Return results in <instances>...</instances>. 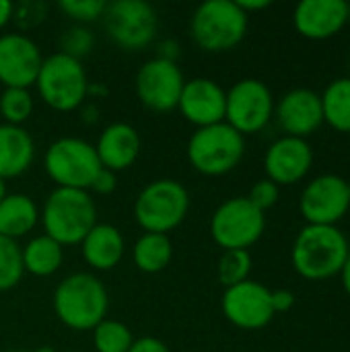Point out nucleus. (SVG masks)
I'll use <instances>...</instances> for the list:
<instances>
[{"mask_svg": "<svg viewBox=\"0 0 350 352\" xmlns=\"http://www.w3.org/2000/svg\"><path fill=\"white\" fill-rule=\"evenodd\" d=\"M347 184H349V196H350V182H347Z\"/></svg>", "mask_w": 350, "mask_h": 352, "instance_id": "49530a36", "label": "nucleus"}, {"mask_svg": "<svg viewBox=\"0 0 350 352\" xmlns=\"http://www.w3.org/2000/svg\"><path fill=\"white\" fill-rule=\"evenodd\" d=\"M250 270H252V256L248 250H229L221 256V260L217 264L219 280L227 289L248 280Z\"/></svg>", "mask_w": 350, "mask_h": 352, "instance_id": "c756f323", "label": "nucleus"}, {"mask_svg": "<svg viewBox=\"0 0 350 352\" xmlns=\"http://www.w3.org/2000/svg\"><path fill=\"white\" fill-rule=\"evenodd\" d=\"M52 303L54 314L66 328L85 332L93 330L105 320L109 295L105 285L95 274L74 272L56 287Z\"/></svg>", "mask_w": 350, "mask_h": 352, "instance_id": "f257e3e1", "label": "nucleus"}, {"mask_svg": "<svg viewBox=\"0 0 350 352\" xmlns=\"http://www.w3.org/2000/svg\"><path fill=\"white\" fill-rule=\"evenodd\" d=\"M245 140L227 122L198 128L188 142V161L202 175H225L243 157Z\"/></svg>", "mask_w": 350, "mask_h": 352, "instance_id": "0eeeda50", "label": "nucleus"}, {"mask_svg": "<svg viewBox=\"0 0 350 352\" xmlns=\"http://www.w3.org/2000/svg\"><path fill=\"white\" fill-rule=\"evenodd\" d=\"M109 95V89L105 87V85H99V82H89V87H87V97H91V99H105Z\"/></svg>", "mask_w": 350, "mask_h": 352, "instance_id": "a19ab883", "label": "nucleus"}, {"mask_svg": "<svg viewBox=\"0 0 350 352\" xmlns=\"http://www.w3.org/2000/svg\"><path fill=\"white\" fill-rule=\"evenodd\" d=\"M311 161V148L303 138L285 136L270 144L264 157V167L270 182L276 186H289L307 175Z\"/></svg>", "mask_w": 350, "mask_h": 352, "instance_id": "f3484780", "label": "nucleus"}, {"mask_svg": "<svg viewBox=\"0 0 350 352\" xmlns=\"http://www.w3.org/2000/svg\"><path fill=\"white\" fill-rule=\"evenodd\" d=\"M134 344L130 328L116 320H103L93 328V346L97 352H128Z\"/></svg>", "mask_w": 350, "mask_h": 352, "instance_id": "bb28decb", "label": "nucleus"}, {"mask_svg": "<svg viewBox=\"0 0 350 352\" xmlns=\"http://www.w3.org/2000/svg\"><path fill=\"white\" fill-rule=\"evenodd\" d=\"M35 352H56V351H54V349H50V346H39Z\"/></svg>", "mask_w": 350, "mask_h": 352, "instance_id": "a18cd8bd", "label": "nucleus"}, {"mask_svg": "<svg viewBox=\"0 0 350 352\" xmlns=\"http://www.w3.org/2000/svg\"><path fill=\"white\" fill-rule=\"evenodd\" d=\"M350 6L344 0H301L295 8V27L309 39L336 35L349 21Z\"/></svg>", "mask_w": 350, "mask_h": 352, "instance_id": "a211bd4d", "label": "nucleus"}, {"mask_svg": "<svg viewBox=\"0 0 350 352\" xmlns=\"http://www.w3.org/2000/svg\"><path fill=\"white\" fill-rule=\"evenodd\" d=\"M33 113V97L29 89H4L0 95V116L10 126L25 124Z\"/></svg>", "mask_w": 350, "mask_h": 352, "instance_id": "c85d7f7f", "label": "nucleus"}, {"mask_svg": "<svg viewBox=\"0 0 350 352\" xmlns=\"http://www.w3.org/2000/svg\"><path fill=\"white\" fill-rule=\"evenodd\" d=\"M99 163L109 171H124L134 165L140 155V136L134 126L126 122H113L99 134L95 144Z\"/></svg>", "mask_w": 350, "mask_h": 352, "instance_id": "aec40b11", "label": "nucleus"}, {"mask_svg": "<svg viewBox=\"0 0 350 352\" xmlns=\"http://www.w3.org/2000/svg\"><path fill=\"white\" fill-rule=\"evenodd\" d=\"M80 250H83L85 262L93 270L107 272V270H113L122 262L126 241H124V235L113 225L97 223L89 231V235L83 239Z\"/></svg>", "mask_w": 350, "mask_h": 352, "instance_id": "412c9836", "label": "nucleus"}, {"mask_svg": "<svg viewBox=\"0 0 350 352\" xmlns=\"http://www.w3.org/2000/svg\"><path fill=\"white\" fill-rule=\"evenodd\" d=\"M264 227V212L241 196L223 202L210 219V235L225 252L248 250L262 237Z\"/></svg>", "mask_w": 350, "mask_h": 352, "instance_id": "9d476101", "label": "nucleus"}, {"mask_svg": "<svg viewBox=\"0 0 350 352\" xmlns=\"http://www.w3.org/2000/svg\"><path fill=\"white\" fill-rule=\"evenodd\" d=\"M25 274L23 256L17 241L0 235V293L14 289Z\"/></svg>", "mask_w": 350, "mask_h": 352, "instance_id": "cd10ccee", "label": "nucleus"}, {"mask_svg": "<svg viewBox=\"0 0 350 352\" xmlns=\"http://www.w3.org/2000/svg\"><path fill=\"white\" fill-rule=\"evenodd\" d=\"M274 103L270 89L258 78H243L227 93L225 122L241 136L260 132L272 118Z\"/></svg>", "mask_w": 350, "mask_h": 352, "instance_id": "9b49d317", "label": "nucleus"}, {"mask_svg": "<svg viewBox=\"0 0 350 352\" xmlns=\"http://www.w3.org/2000/svg\"><path fill=\"white\" fill-rule=\"evenodd\" d=\"M93 43H95L93 33L85 25H72L60 37V50H62V54H66V56H70L74 60H80L83 56L91 54Z\"/></svg>", "mask_w": 350, "mask_h": 352, "instance_id": "7c9ffc66", "label": "nucleus"}, {"mask_svg": "<svg viewBox=\"0 0 350 352\" xmlns=\"http://www.w3.org/2000/svg\"><path fill=\"white\" fill-rule=\"evenodd\" d=\"M190 208L188 190L175 179H155L134 200V219L144 233L169 235L177 229Z\"/></svg>", "mask_w": 350, "mask_h": 352, "instance_id": "39448f33", "label": "nucleus"}, {"mask_svg": "<svg viewBox=\"0 0 350 352\" xmlns=\"http://www.w3.org/2000/svg\"><path fill=\"white\" fill-rule=\"evenodd\" d=\"M349 134H350V132H349Z\"/></svg>", "mask_w": 350, "mask_h": 352, "instance_id": "de8ad7c7", "label": "nucleus"}, {"mask_svg": "<svg viewBox=\"0 0 350 352\" xmlns=\"http://www.w3.org/2000/svg\"><path fill=\"white\" fill-rule=\"evenodd\" d=\"M43 169L58 188L89 190L101 169L97 151L83 138H58L43 155Z\"/></svg>", "mask_w": 350, "mask_h": 352, "instance_id": "6e6552de", "label": "nucleus"}, {"mask_svg": "<svg viewBox=\"0 0 350 352\" xmlns=\"http://www.w3.org/2000/svg\"><path fill=\"white\" fill-rule=\"evenodd\" d=\"M41 62L39 45L29 35H0V82L6 89H29L35 85Z\"/></svg>", "mask_w": 350, "mask_h": 352, "instance_id": "4468645a", "label": "nucleus"}, {"mask_svg": "<svg viewBox=\"0 0 350 352\" xmlns=\"http://www.w3.org/2000/svg\"><path fill=\"white\" fill-rule=\"evenodd\" d=\"M235 4L248 14V12H252V10L268 8V6H270V0H235Z\"/></svg>", "mask_w": 350, "mask_h": 352, "instance_id": "ea45409f", "label": "nucleus"}, {"mask_svg": "<svg viewBox=\"0 0 350 352\" xmlns=\"http://www.w3.org/2000/svg\"><path fill=\"white\" fill-rule=\"evenodd\" d=\"M23 268L33 276H52L60 270L64 262V248L47 235L33 237L25 248H21Z\"/></svg>", "mask_w": 350, "mask_h": 352, "instance_id": "b1692460", "label": "nucleus"}, {"mask_svg": "<svg viewBox=\"0 0 350 352\" xmlns=\"http://www.w3.org/2000/svg\"><path fill=\"white\" fill-rule=\"evenodd\" d=\"M184 74L175 62H167L161 58H153L140 66L136 72V95L146 109L153 111H171L177 109L182 91H184Z\"/></svg>", "mask_w": 350, "mask_h": 352, "instance_id": "f8f14e48", "label": "nucleus"}, {"mask_svg": "<svg viewBox=\"0 0 350 352\" xmlns=\"http://www.w3.org/2000/svg\"><path fill=\"white\" fill-rule=\"evenodd\" d=\"M173 245L169 235L161 233H144L134 243V264L138 270L146 274H157L165 270L171 262Z\"/></svg>", "mask_w": 350, "mask_h": 352, "instance_id": "393cba45", "label": "nucleus"}, {"mask_svg": "<svg viewBox=\"0 0 350 352\" xmlns=\"http://www.w3.org/2000/svg\"><path fill=\"white\" fill-rule=\"evenodd\" d=\"M324 120L340 132H350V78H338L328 85L322 97Z\"/></svg>", "mask_w": 350, "mask_h": 352, "instance_id": "a878e982", "label": "nucleus"}, {"mask_svg": "<svg viewBox=\"0 0 350 352\" xmlns=\"http://www.w3.org/2000/svg\"><path fill=\"white\" fill-rule=\"evenodd\" d=\"M116 186H118V179H116V173L113 171H109V169H99V173L95 175V179H93V184H91V188L89 190H93L95 194H99V196H107V194H111L113 190H116Z\"/></svg>", "mask_w": 350, "mask_h": 352, "instance_id": "f704fd0d", "label": "nucleus"}, {"mask_svg": "<svg viewBox=\"0 0 350 352\" xmlns=\"http://www.w3.org/2000/svg\"><path fill=\"white\" fill-rule=\"evenodd\" d=\"M105 31L126 52L144 50L157 35L159 19L144 0H116L103 12Z\"/></svg>", "mask_w": 350, "mask_h": 352, "instance_id": "1a4fd4ad", "label": "nucleus"}, {"mask_svg": "<svg viewBox=\"0 0 350 352\" xmlns=\"http://www.w3.org/2000/svg\"><path fill=\"white\" fill-rule=\"evenodd\" d=\"M281 128L295 138H303L320 128L324 122L322 97L309 89L289 91L276 107Z\"/></svg>", "mask_w": 350, "mask_h": 352, "instance_id": "6ab92c4d", "label": "nucleus"}, {"mask_svg": "<svg viewBox=\"0 0 350 352\" xmlns=\"http://www.w3.org/2000/svg\"><path fill=\"white\" fill-rule=\"evenodd\" d=\"M350 206L349 184L338 175L316 177L301 194V214L309 225H330L338 223Z\"/></svg>", "mask_w": 350, "mask_h": 352, "instance_id": "2eb2a0df", "label": "nucleus"}, {"mask_svg": "<svg viewBox=\"0 0 350 352\" xmlns=\"http://www.w3.org/2000/svg\"><path fill=\"white\" fill-rule=\"evenodd\" d=\"M6 198V184H4V179H0V202Z\"/></svg>", "mask_w": 350, "mask_h": 352, "instance_id": "c03bdc74", "label": "nucleus"}, {"mask_svg": "<svg viewBox=\"0 0 350 352\" xmlns=\"http://www.w3.org/2000/svg\"><path fill=\"white\" fill-rule=\"evenodd\" d=\"M248 200L258 208V210H268L276 204L278 200V186L270 179H260L258 184H254Z\"/></svg>", "mask_w": 350, "mask_h": 352, "instance_id": "72a5a7b5", "label": "nucleus"}, {"mask_svg": "<svg viewBox=\"0 0 350 352\" xmlns=\"http://www.w3.org/2000/svg\"><path fill=\"white\" fill-rule=\"evenodd\" d=\"M35 157L31 134L23 126L0 124V179L23 175Z\"/></svg>", "mask_w": 350, "mask_h": 352, "instance_id": "4be33fe9", "label": "nucleus"}, {"mask_svg": "<svg viewBox=\"0 0 350 352\" xmlns=\"http://www.w3.org/2000/svg\"><path fill=\"white\" fill-rule=\"evenodd\" d=\"M293 305H295V295L291 291L281 289V291H274L272 293V309H274V314H285Z\"/></svg>", "mask_w": 350, "mask_h": 352, "instance_id": "e433bc0d", "label": "nucleus"}, {"mask_svg": "<svg viewBox=\"0 0 350 352\" xmlns=\"http://www.w3.org/2000/svg\"><path fill=\"white\" fill-rule=\"evenodd\" d=\"M78 109H80V122H83V124L93 126V124H97V122H99L101 111H99V107H97L95 103H87V101H85Z\"/></svg>", "mask_w": 350, "mask_h": 352, "instance_id": "58836bf2", "label": "nucleus"}, {"mask_svg": "<svg viewBox=\"0 0 350 352\" xmlns=\"http://www.w3.org/2000/svg\"><path fill=\"white\" fill-rule=\"evenodd\" d=\"M58 6L66 16L76 21V25H85V23H93L99 16H103L107 2H103V0H60Z\"/></svg>", "mask_w": 350, "mask_h": 352, "instance_id": "2f4dec72", "label": "nucleus"}, {"mask_svg": "<svg viewBox=\"0 0 350 352\" xmlns=\"http://www.w3.org/2000/svg\"><path fill=\"white\" fill-rule=\"evenodd\" d=\"M45 8L47 6L43 2H21L19 6H14L12 19L23 31H27L31 27H37L45 19Z\"/></svg>", "mask_w": 350, "mask_h": 352, "instance_id": "473e14b6", "label": "nucleus"}, {"mask_svg": "<svg viewBox=\"0 0 350 352\" xmlns=\"http://www.w3.org/2000/svg\"><path fill=\"white\" fill-rule=\"evenodd\" d=\"M12 10H14V4H12V2L0 0V29L12 19Z\"/></svg>", "mask_w": 350, "mask_h": 352, "instance_id": "79ce46f5", "label": "nucleus"}, {"mask_svg": "<svg viewBox=\"0 0 350 352\" xmlns=\"http://www.w3.org/2000/svg\"><path fill=\"white\" fill-rule=\"evenodd\" d=\"M157 52H159V56H157V58L167 60V62H175V64H177V58H179V45H177V41H175V39H165V41H161Z\"/></svg>", "mask_w": 350, "mask_h": 352, "instance_id": "4c0bfd02", "label": "nucleus"}, {"mask_svg": "<svg viewBox=\"0 0 350 352\" xmlns=\"http://www.w3.org/2000/svg\"><path fill=\"white\" fill-rule=\"evenodd\" d=\"M39 208L27 194H6L0 202V235L17 241L35 229Z\"/></svg>", "mask_w": 350, "mask_h": 352, "instance_id": "5701e85b", "label": "nucleus"}, {"mask_svg": "<svg viewBox=\"0 0 350 352\" xmlns=\"http://www.w3.org/2000/svg\"><path fill=\"white\" fill-rule=\"evenodd\" d=\"M225 107H227V93L219 82L212 78H192L186 80L177 109L184 113V118L198 126H215L225 122Z\"/></svg>", "mask_w": 350, "mask_h": 352, "instance_id": "dca6fc26", "label": "nucleus"}, {"mask_svg": "<svg viewBox=\"0 0 350 352\" xmlns=\"http://www.w3.org/2000/svg\"><path fill=\"white\" fill-rule=\"evenodd\" d=\"M128 352H171L167 349V344L159 338H153V336H144V338H138L134 340V344L130 346Z\"/></svg>", "mask_w": 350, "mask_h": 352, "instance_id": "c9c22d12", "label": "nucleus"}, {"mask_svg": "<svg viewBox=\"0 0 350 352\" xmlns=\"http://www.w3.org/2000/svg\"><path fill=\"white\" fill-rule=\"evenodd\" d=\"M223 314L241 330H260L274 318L272 291L254 280L229 287L223 295Z\"/></svg>", "mask_w": 350, "mask_h": 352, "instance_id": "ddd939ff", "label": "nucleus"}, {"mask_svg": "<svg viewBox=\"0 0 350 352\" xmlns=\"http://www.w3.org/2000/svg\"><path fill=\"white\" fill-rule=\"evenodd\" d=\"M340 274H342V285H344L347 293L350 295V254L347 262H344V266H342V270H340Z\"/></svg>", "mask_w": 350, "mask_h": 352, "instance_id": "37998d69", "label": "nucleus"}, {"mask_svg": "<svg viewBox=\"0 0 350 352\" xmlns=\"http://www.w3.org/2000/svg\"><path fill=\"white\" fill-rule=\"evenodd\" d=\"M43 235L62 248L78 245L97 225V206L87 190L56 188L43 202L39 212Z\"/></svg>", "mask_w": 350, "mask_h": 352, "instance_id": "f03ea898", "label": "nucleus"}, {"mask_svg": "<svg viewBox=\"0 0 350 352\" xmlns=\"http://www.w3.org/2000/svg\"><path fill=\"white\" fill-rule=\"evenodd\" d=\"M347 258L349 241L330 225H307L293 245V266L307 280H322L338 274Z\"/></svg>", "mask_w": 350, "mask_h": 352, "instance_id": "7ed1b4c3", "label": "nucleus"}, {"mask_svg": "<svg viewBox=\"0 0 350 352\" xmlns=\"http://www.w3.org/2000/svg\"><path fill=\"white\" fill-rule=\"evenodd\" d=\"M190 31L204 52H229L245 37L248 14L233 0H206L194 10Z\"/></svg>", "mask_w": 350, "mask_h": 352, "instance_id": "20e7f679", "label": "nucleus"}, {"mask_svg": "<svg viewBox=\"0 0 350 352\" xmlns=\"http://www.w3.org/2000/svg\"><path fill=\"white\" fill-rule=\"evenodd\" d=\"M35 85L47 107L56 111H74L87 99L89 78L80 60L58 52L43 58Z\"/></svg>", "mask_w": 350, "mask_h": 352, "instance_id": "423d86ee", "label": "nucleus"}]
</instances>
